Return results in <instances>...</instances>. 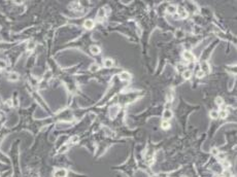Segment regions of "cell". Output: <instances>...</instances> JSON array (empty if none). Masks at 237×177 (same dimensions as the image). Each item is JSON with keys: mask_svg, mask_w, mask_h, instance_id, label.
I'll list each match as a JSON object with an SVG mask.
<instances>
[{"mask_svg": "<svg viewBox=\"0 0 237 177\" xmlns=\"http://www.w3.org/2000/svg\"><path fill=\"white\" fill-rule=\"evenodd\" d=\"M19 79V74L17 72H10L8 74V80L10 81H17Z\"/></svg>", "mask_w": 237, "mask_h": 177, "instance_id": "cell-10", "label": "cell"}, {"mask_svg": "<svg viewBox=\"0 0 237 177\" xmlns=\"http://www.w3.org/2000/svg\"><path fill=\"white\" fill-rule=\"evenodd\" d=\"M182 57H184L185 60H187V61H189V62L195 61V56L193 55L190 51H185L184 53H182Z\"/></svg>", "mask_w": 237, "mask_h": 177, "instance_id": "cell-1", "label": "cell"}, {"mask_svg": "<svg viewBox=\"0 0 237 177\" xmlns=\"http://www.w3.org/2000/svg\"><path fill=\"white\" fill-rule=\"evenodd\" d=\"M177 15H178V18H181V19H186V18H188L189 13H188L187 10L181 9V10H179V12H177Z\"/></svg>", "mask_w": 237, "mask_h": 177, "instance_id": "cell-11", "label": "cell"}, {"mask_svg": "<svg viewBox=\"0 0 237 177\" xmlns=\"http://www.w3.org/2000/svg\"><path fill=\"white\" fill-rule=\"evenodd\" d=\"M182 36H184V32L181 31V30H177V31H176V37L181 38V37H182Z\"/></svg>", "mask_w": 237, "mask_h": 177, "instance_id": "cell-24", "label": "cell"}, {"mask_svg": "<svg viewBox=\"0 0 237 177\" xmlns=\"http://www.w3.org/2000/svg\"><path fill=\"white\" fill-rule=\"evenodd\" d=\"M106 16V13H105V10H104V8H101V9H99L98 10V13H97V19H103Z\"/></svg>", "mask_w": 237, "mask_h": 177, "instance_id": "cell-16", "label": "cell"}, {"mask_svg": "<svg viewBox=\"0 0 237 177\" xmlns=\"http://www.w3.org/2000/svg\"><path fill=\"white\" fill-rule=\"evenodd\" d=\"M222 165H223V167H224V168H226V169H227V168H229V167H230V166H231V164H230V163H229L228 161H225V160L223 161Z\"/></svg>", "mask_w": 237, "mask_h": 177, "instance_id": "cell-23", "label": "cell"}, {"mask_svg": "<svg viewBox=\"0 0 237 177\" xmlns=\"http://www.w3.org/2000/svg\"><path fill=\"white\" fill-rule=\"evenodd\" d=\"M200 70H202L205 74H206V73H209V71H210V67H209V65H208L207 62L204 61V62L201 63V69Z\"/></svg>", "mask_w": 237, "mask_h": 177, "instance_id": "cell-7", "label": "cell"}, {"mask_svg": "<svg viewBox=\"0 0 237 177\" xmlns=\"http://www.w3.org/2000/svg\"><path fill=\"white\" fill-rule=\"evenodd\" d=\"M214 101H216L217 105H219V106H222L223 103H224V100H223L222 97H217L216 99H214Z\"/></svg>", "mask_w": 237, "mask_h": 177, "instance_id": "cell-19", "label": "cell"}, {"mask_svg": "<svg viewBox=\"0 0 237 177\" xmlns=\"http://www.w3.org/2000/svg\"><path fill=\"white\" fill-rule=\"evenodd\" d=\"M223 176L224 177H231V172H229V171L226 170V171L223 172Z\"/></svg>", "mask_w": 237, "mask_h": 177, "instance_id": "cell-25", "label": "cell"}, {"mask_svg": "<svg viewBox=\"0 0 237 177\" xmlns=\"http://www.w3.org/2000/svg\"><path fill=\"white\" fill-rule=\"evenodd\" d=\"M7 64L6 62L3 61V60H0V69H4V68H6Z\"/></svg>", "mask_w": 237, "mask_h": 177, "instance_id": "cell-22", "label": "cell"}, {"mask_svg": "<svg viewBox=\"0 0 237 177\" xmlns=\"http://www.w3.org/2000/svg\"><path fill=\"white\" fill-rule=\"evenodd\" d=\"M72 7H73L74 9H77V10H80V9H81V6L80 5V3H78V2L72 3Z\"/></svg>", "mask_w": 237, "mask_h": 177, "instance_id": "cell-21", "label": "cell"}, {"mask_svg": "<svg viewBox=\"0 0 237 177\" xmlns=\"http://www.w3.org/2000/svg\"><path fill=\"white\" fill-rule=\"evenodd\" d=\"M211 152H212L213 154H216V156H217V154H219V152H217V148H212V149H211Z\"/></svg>", "mask_w": 237, "mask_h": 177, "instance_id": "cell-27", "label": "cell"}, {"mask_svg": "<svg viewBox=\"0 0 237 177\" xmlns=\"http://www.w3.org/2000/svg\"><path fill=\"white\" fill-rule=\"evenodd\" d=\"M34 47V44H33V42H30L29 44H28V50H32V48Z\"/></svg>", "mask_w": 237, "mask_h": 177, "instance_id": "cell-28", "label": "cell"}, {"mask_svg": "<svg viewBox=\"0 0 237 177\" xmlns=\"http://www.w3.org/2000/svg\"><path fill=\"white\" fill-rule=\"evenodd\" d=\"M99 69H100L99 65L96 64V63L91 64V65H90V67H89V70H90V71H92V72H96V71H98Z\"/></svg>", "mask_w": 237, "mask_h": 177, "instance_id": "cell-12", "label": "cell"}, {"mask_svg": "<svg viewBox=\"0 0 237 177\" xmlns=\"http://www.w3.org/2000/svg\"><path fill=\"white\" fill-rule=\"evenodd\" d=\"M104 66L106 68H110L113 66V60L111 59H105L104 60Z\"/></svg>", "mask_w": 237, "mask_h": 177, "instance_id": "cell-14", "label": "cell"}, {"mask_svg": "<svg viewBox=\"0 0 237 177\" xmlns=\"http://www.w3.org/2000/svg\"><path fill=\"white\" fill-rule=\"evenodd\" d=\"M119 111V106H113L112 108H110V118H114L118 114Z\"/></svg>", "mask_w": 237, "mask_h": 177, "instance_id": "cell-13", "label": "cell"}, {"mask_svg": "<svg viewBox=\"0 0 237 177\" xmlns=\"http://www.w3.org/2000/svg\"><path fill=\"white\" fill-rule=\"evenodd\" d=\"M182 77H184L185 79H190V78L192 77V70H190V69L184 70V72H182Z\"/></svg>", "mask_w": 237, "mask_h": 177, "instance_id": "cell-9", "label": "cell"}, {"mask_svg": "<svg viewBox=\"0 0 237 177\" xmlns=\"http://www.w3.org/2000/svg\"><path fill=\"white\" fill-rule=\"evenodd\" d=\"M6 103H7V105H9V106H12V100H9V101H7Z\"/></svg>", "mask_w": 237, "mask_h": 177, "instance_id": "cell-30", "label": "cell"}, {"mask_svg": "<svg viewBox=\"0 0 237 177\" xmlns=\"http://www.w3.org/2000/svg\"><path fill=\"white\" fill-rule=\"evenodd\" d=\"M120 78H121L122 80H130L131 79V74L127 71H123L120 74Z\"/></svg>", "mask_w": 237, "mask_h": 177, "instance_id": "cell-8", "label": "cell"}, {"mask_svg": "<svg viewBox=\"0 0 237 177\" xmlns=\"http://www.w3.org/2000/svg\"><path fill=\"white\" fill-rule=\"evenodd\" d=\"M227 116H228V111H226V110H221V111H219V118H226Z\"/></svg>", "mask_w": 237, "mask_h": 177, "instance_id": "cell-18", "label": "cell"}, {"mask_svg": "<svg viewBox=\"0 0 237 177\" xmlns=\"http://www.w3.org/2000/svg\"><path fill=\"white\" fill-rule=\"evenodd\" d=\"M0 72H1V69H0Z\"/></svg>", "mask_w": 237, "mask_h": 177, "instance_id": "cell-32", "label": "cell"}, {"mask_svg": "<svg viewBox=\"0 0 237 177\" xmlns=\"http://www.w3.org/2000/svg\"><path fill=\"white\" fill-rule=\"evenodd\" d=\"M67 176V171L65 169H58L54 173V177H66Z\"/></svg>", "mask_w": 237, "mask_h": 177, "instance_id": "cell-3", "label": "cell"}, {"mask_svg": "<svg viewBox=\"0 0 237 177\" xmlns=\"http://www.w3.org/2000/svg\"><path fill=\"white\" fill-rule=\"evenodd\" d=\"M90 51H91L93 55H99V54L101 53V48L98 47V45L94 44V45H91V47H90Z\"/></svg>", "mask_w": 237, "mask_h": 177, "instance_id": "cell-6", "label": "cell"}, {"mask_svg": "<svg viewBox=\"0 0 237 177\" xmlns=\"http://www.w3.org/2000/svg\"><path fill=\"white\" fill-rule=\"evenodd\" d=\"M153 177H157V176H153Z\"/></svg>", "mask_w": 237, "mask_h": 177, "instance_id": "cell-31", "label": "cell"}, {"mask_svg": "<svg viewBox=\"0 0 237 177\" xmlns=\"http://www.w3.org/2000/svg\"><path fill=\"white\" fill-rule=\"evenodd\" d=\"M166 12L168 13H170V15H175V13H177V6L174 4L168 5L167 8H166Z\"/></svg>", "mask_w": 237, "mask_h": 177, "instance_id": "cell-4", "label": "cell"}, {"mask_svg": "<svg viewBox=\"0 0 237 177\" xmlns=\"http://www.w3.org/2000/svg\"><path fill=\"white\" fill-rule=\"evenodd\" d=\"M71 141H72V142H77V141H78V137H77V136H74V137H72L71 138Z\"/></svg>", "mask_w": 237, "mask_h": 177, "instance_id": "cell-26", "label": "cell"}, {"mask_svg": "<svg viewBox=\"0 0 237 177\" xmlns=\"http://www.w3.org/2000/svg\"><path fill=\"white\" fill-rule=\"evenodd\" d=\"M209 115H210V118L212 119H217V118H219V111L217 110H211L210 113H209Z\"/></svg>", "mask_w": 237, "mask_h": 177, "instance_id": "cell-17", "label": "cell"}, {"mask_svg": "<svg viewBox=\"0 0 237 177\" xmlns=\"http://www.w3.org/2000/svg\"><path fill=\"white\" fill-rule=\"evenodd\" d=\"M196 75H197L198 78H202V77H204V76H205V73H204L202 70H198V71H197V74H196Z\"/></svg>", "mask_w": 237, "mask_h": 177, "instance_id": "cell-20", "label": "cell"}, {"mask_svg": "<svg viewBox=\"0 0 237 177\" xmlns=\"http://www.w3.org/2000/svg\"><path fill=\"white\" fill-rule=\"evenodd\" d=\"M219 157H220V159H222V160H224V159H225V154L220 153V154H219Z\"/></svg>", "mask_w": 237, "mask_h": 177, "instance_id": "cell-29", "label": "cell"}, {"mask_svg": "<svg viewBox=\"0 0 237 177\" xmlns=\"http://www.w3.org/2000/svg\"><path fill=\"white\" fill-rule=\"evenodd\" d=\"M94 26H95V22L93 20H91V19H88V20H86L85 22H84V27H85L86 29H88V30L93 29Z\"/></svg>", "mask_w": 237, "mask_h": 177, "instance_id": "cell-2", "label": "cell"}, {"mask_svg": "<svg viewBox=\"0 0 237 177\" xmlns=\"http://www.w3.org/2000/svg\"><path fill=\"white\" fill-rule=\"evenodd\" d=\"M161 127H162V129H164V130H168V129H170L171 125H170L169 121H163L161 122Z\"/></svg>", "mask_w": 237, "mask_h": 177, "instance_id": "cell-15", "label": "cell"}, {"mask_svg": "<svg viewBox=\"0 0 237 177\" xmlns=\"http://www.w3.org/2000/svg\"><path fill=\"white\" fill-rule=\"evenodd\" d=\"M173 116V113L170 109H165L164 112H163V118L164 121H169V119Z\"/></svg>", "mask_w": 237, "mask_h": 177, "instance_id": "cell-5", "label": "cell"}]
</instances>
